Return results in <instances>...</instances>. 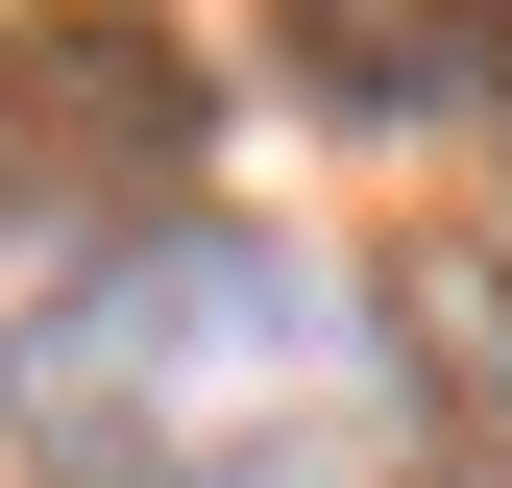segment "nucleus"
<instances>
[{
    "instance_id": "1",
    "label": "nucleus",
    "mask_w": 512,
    "mask_h": 488,
    "mask_svg": "<svg viewBox=\"0 0 512 488\" xmlns=\"http://www.w3.org/2000/svg\"><path fill=\"white\" fill-rule=\"evenodd\" d=\"M0 415H25L49 488H391V342H366V293L244 244V220H171L98 293H49L0 342Z\"/></svg>"
},
{
    "instance_id": "2",
    "label": "nucleus",
    "mask_w": 512,
    "mask_h": 488,
    "mask_svg": "<svg viewBox=\"0 0 512 488\" xmlns=\"http://www.w3.org/2000/svg\"><path fill=\"white\" fill-rule=\"evenodd\" d=\"M196 147H220V74L147 25V0H0V244L171 220Z\"/></svg>"
},
{
    "instance_id": "3",
    "label": "nucleus",
    "mask_w": 512,
    "mask_h": 488,
    "mask_svg": "<svg viewBox=\"0 0 512 488\" xmlns=\"http://www.w3.org/2000/svg\"><path fill=\"white\" fill-rule=\"evenodd\" d=\"M293 98H342V122H512V0H293Z\"/></svg>"
}]
</instances>
